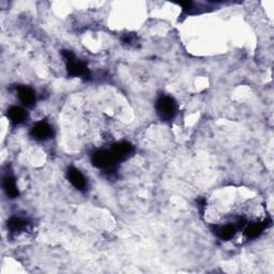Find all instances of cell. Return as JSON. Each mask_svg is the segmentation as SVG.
<instances>
[{
  "label": "cell",
  "mask_w": 274,
  "mask_h": 274,
  "mask_svg": "<svg viewBox=\"0 0 274 274\" xmlns=\"http://www.w3.org/2000/svg\"><path fill=\"white\" fill-rule=\"evenodd\" d=\"M17 96L19 101L22 102V104L26 107H31L35 105L37 95L33 89H31L30 87L27 86H19L17 87Z\"/></svg>",
  "instance_id": "52a82bcc"
},
{
  "label": "cell",
  "mask_w": 274,
  "mask_h": 274,
  "mask_svg": "<svg viewBox=\"0 0 274 274\" xmlns=\"http://www.w3.org/2000/svg\"><path fill=\"white\" fill-rule=\"evenodd\" d=\"M3 184H4V189L8 196H10V198H15L18 196L19 192L17 189V184L12 176H7V177L4 179Z\"/></svg>",
  "instance_id": "30bf717a"
},
{
  "label": "cell",
  "mask_w": 274,
  "mask_h": 274,
  "mask_svg": "<svg viewBox=\"0 0 274 274\" xmlns=\"http://www.w3.org/2000/svg\"><path fill=\"white\" fill-rule=\"evenodd\" d=\"M67 179L71 184L78 191H86L87 190V180L85 176L75 167H70L67 169Z\"/></svg>",
  "instance_id": "5b68a950"
},
{
  "label": "cell",
  "mask_w": 274,
  "mask_h": 274,
  "mask_svg": "<svg viewBox=\"0 0 274 274\" xmlns=\"http://www.w3.org/2000/svg\"><path fill=\"white\" fill-rule=\"evenodd\" d=\"M31 135L35 140L38 141H46L51 139L53 135L52 126L45 121L38 122L31 130Z\"/></svg>",
  "instance_id": "8992f818"
},
{
  "label": "cell",
  "mask_w": 274,
  "mask_h": 274,
  "mask_svg": "<svg viewBox=\"0 0 274 274\" xmlns=\"http://www.w3.org/2000/svg\"><path fill=\"white\" fill-rule=\"evenodd\" d=\"M92 164L97 168L111 173L115 170L117 162L112 155L111 150H100L92 155Z\"/></svg>",
  "instance_id": "3957f363"
},
{
  "label": "cell",
  "mask_w": 274,
  "mask_h": 274,
  "mask_svg": "<svg viewBox=\"0 0 274 274\" xmlns=\"http://www.w3.org/2000/svg\"><path fill=\"white\" fill-rule=\"evenodd\" d=\"M133 152V146L128 142H121L112 147L111 153L117 163L126 160Z\"/></svg>",
  "instance_id": "277c9868"
},
{
  "label": "cell",
  "mask_w": 274,
  "mask_h": 274,
  "mask_svg": "<svg viewBox=\"0 0 274 274\" xmlns=\"http://www.w3.org/2000/svg\"><path fill=\"white\" fill-rule=\"evenodd\" d=\"M63 57L66 62V70H67L68 75L74 76V77L89 76V70H88L87 65L84 62L76 59V57L71 52L64 51Z\"/></svg>",
  "instance_id": "7a4b0ae2"
},
{
  "label": "cell",
  "mask_w": 274,
  "mask_h": 274,
  "mask_svg": "<svg viewBox=\"0 0 274 274\" xmlns=\"http://www.w3.org/2000/svg\"><path fill=\"white\" fill-rule=\"evenodd\" d=\"M8 118L13 124H22L26 122L28 115L27 112L19 106H13L8 111Z\"/></svg>",
  "instance_id": "9c48e42d"
},
{
  "label": "cell",
  "mask_w": 274,
  "mask_h": 274,
  "mask_svg": "<svg viewBox=\"0 0 274 274\" xmlns=\"http://www.w3.org/2000/svg\"><path fill=\"white\" fill-rule=\"evenodd\" d=\"M30 227V224L23 218H17L14 217L12 219H10V221L8 222V228L10 230V232L13 234H21L25 231H27Z\"/></svg>",
  "instance_id": "ba28073f"
},
{
  "label": "cell",
  "mask_w": 274,
  "mask_h": 274,
  "mask_svg": "<svg viewBox=\"0 0 274 274\" xmlns=\"http://www.w3.org/2000/svg\"><path fill=\"white\" fill-rule=\"evenodd\" d=\"M156 113L164 121H170L177 114V103L172 96L163 95L156 102Z\"/></svg>",
  "instance_id": "6da1fadb"
}]
</instances>
